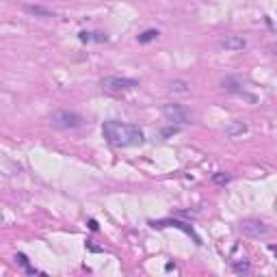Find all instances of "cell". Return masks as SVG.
<instances>
[{
  "label": "cell",
  "mask_w": 277,
  "mask_h": 277,
  "mask_svg": "<svg viewBox=\"0 0 277 277\" xmlns=\"http://www.w3.org/2000/svg\"><path fill=\"white\" fill-rule=\"evenodd\" d=\"M102 134L115 147H132V145H141L145 141V134L139 126L121 123V121H104Z\"/></svg>",
  "instance_id": "obj_1"
},
{
  "label": "cell",
  "mask_w": 277,
  "mask_h": 277,
  "mask_svg": "<svg viewBox=\"0 0 277 277\" xmlns=\"http://www.w3.org/2000/svg\"><path fill=\"white\" fill-rule=\"evenodd\" d=\"M50 123L58 130H74L82 126V117L74 111H55L50 115Z\"/></svg>",
  "instance_id": "obj_2"
},
{
  "label": "cell",
  "mask_w": 277,
  "mask_h": 277,
  "mask_svg": "<svg viewBox=\"0 0 277 277\" xmlns=\"http://www.w3.org/2000/svg\"><path fill=\"white\" fill-rule=\"evenodd\" d=\"M102 89L109 93H123V91H132L139 87V80L134 78H126V76H106L102 78Z\"/></svg>",
  "instance_id": "obj_3"
},
{
  "label": "cell",
  "mask_w": 277,
  "mask_h": 277,
  "mask_svg": "<svg viewBox=\"0 0 277 277\" xmlns=\"http://www.w3.org/2000/svg\"><path fill=\"white\" fill-rule=\"evenodd\" d=\"M163 115L167 117L171 123H188L191 121V113H188L182 104H165L163 106Z\"/></svg>",
  "instance_id": "obj_4"
},
{
  "label": "cell",
  "mask_w": 277,
  "mask_h": 277,
  "mask_svg": "<svg viewBox=\"0 0 277 277\" xmlns=\"http://www.w3.org/2000/svg\"><path fill=\"white\" fill-rule=\"evenodd\" d=\"M240 232L251 236V238H260V236H267L269 234V227L264 225L262 221H243L240 223Z\"/></svg>",
  "instance_id": "obj_5"
},
{
  "label": "cell",
  "mask_w": 277,
  "mask_h": 277,
  "mask_svg": "<svg viewBox=\"0 0 277 277\" xmlns=\"http://www.w3.org/2000/svg\"><path fill=\"white\" fill-rule=\"evenodd\" d=\"M219 46L223 50H229V52H238V50H243L245 46H247V41L243 37H236V35H227V37H223L219 41Z\"/></svg>",
  "instance_id": "obj_6"
},
{
  "label": "cell",
  "mask_w": 277,
  "mask_h": 277,
  "mask_svg": "<svg viewBox=\"0 0 277 277\" xmlns=\"http://www.w3.org/2000/svg\"><path fill=\"white\" fill-rule=\"evenodd\" d=\"M221 87L227 91H245V80L240 78V76H227V78L221 82Z\"/></svg>",
  "instance_id": "obj_7"
},
{
  "label": "cell",
  "mask_w": 277,
  "mask_h": 277,
  "mask_svg": "<svg viewBox=\"0 0 277 277\" xmlns=\"http://www.w3.org/2000/svg\"><path fill=\"white\" fill-rule=\"evenodd\" d=\"M24 11L31 13V15H37V17H55V11L41 7V4H26Z\"/></svg>",
  "instance_id": "obj_8"
},
{
  "label": "cell",
  "mask_w": 277,
  "mask_h": 277,
  "mask_svg": "<svg viewBox=\"0 0 277 277\" xmlns=\"http://www.w3.org/2000/svg\"><path fill=\"white\" fill-rule=\"evenodd\" d=\"M152 225L154 227H165V225H171V227H178V229H182V232H186V234H191V236H195V234H193V227L191 225H186V223H182V221H154L152 223ZM197 238V236H195Z\"/></svg>",
  "instance_id": "obj_9"
},
{
  "label": "cell",
  "mask_w": 277,
  "mask_h": 277,
  "mask_svg": "<svg viewBox=\"0 0 277 277\" xmlns=\"http://www.w3.org/2000/svg\"><path fill=\"white\" fill-rule=\"evenodd\" d=\"M78 37H80V41H98V44H102V41L109 39L104 33H87V31H82Z\"/></svg>",
  "instance_id": "obj_10"
},
{
  "label": "cell",
  "mask_w": 277,
  "mask_h": 277,
  "mask_svg": "<svg viewBox=\"0 0 277 277\" xmlns=\"http://www.w3.org/2000/svg\"><path fill=\"white\" fill-rule=\"evenodd\" d=\"M169 89L175 93H188V82L186 80H173L171 85H169Z\"/></svg>",
  "instance_id": "obj_11"
},
{
  "label": "cell",
  "mask_w": 277,
  "mask_h": 277,
  "mask_svg": "<svg viewBox=\"0 0 277 277\" xmlns=\"http://www.w3.org/2000/svg\"><path fill=\"white\" fill-rule=\"evenodd\" d=\"M156 37H158V31L150 28V31H145V33L139 35V44H147V41H152V39H156Z\"/></svg>",
  "instance_id": "obj_12"
},
{
  "label": "cell",
  "mask_w": 277,
  "mask_h": 277,
  "mask_svg": "<svg viewBox=\"0 0 277 277\" xmlns=\"http://www.w3.org/2000/svg\"><path fill=\"white\" fill-rule=\"evenodd\" d=\"M245 130H247L245 123H236V126H229V128H227V134H229V137H236V134L245 132Z\"/></svg>",
  "instance_id": "obj_13"
},
{
  "label": "cell",
  "mask_w": 277,
  "mask_h": 277,
  "mask_svg": "<svg viewBox=\"0 0 277 277\" xmlns=\"http://www.w3.org/2000/svg\"><path fill=\"white\" fill-rule=\"evenodd\" d=\"M15 260L20 262L22 267H26V271H28V273H37V271H35L33 267H28V260H26V256H24V253H17V256H15Z\"/></svg>",
  "instance_id": "obj_14"
},
{
  "label": "cell",
  "mask_w": 277,
  "mask_h": 277,
  "mask_svg": "<svg viewBox=\"0 0 277 277\" xmlns=\"http://www.w3.org/2000/svg\"><path fill=\"white\" fill-rule=\"evenodd\" d=\"M215 182H217V184H227V182H229V175H225V173H217V175H215Z\"/></svg>",
  "instance_id": "obj_15"
},
{
  "label": "cell",
  "mask_w": 277,
  "mask_h": 277,
  "mask_svg": "<svg viewBox=\"0 0 277 277\" xmlns=\"http://www.w3.org/2000/svg\"><path fill=\"white\" fill-rule=\"evenodd\" d=\"M234 269H236L238 273H247V271H249V264H247V262H243V264H236V267H234Z\"/></svg>",
  "instance_id": "obj_16"
},
{
  "label": "cell",
  "mask_w": 277,
  "mask_h": 277,
  "mask_svg": "<svg viewBox=\"0 0 277 277\" xmlns=\"http://www.w3.org/2000/svg\"><path fill=\"white\" fill-rule=\"evenodd\" d=\"M175 132H178V128H167V130H163V137H171Z\"/></svg>",
  "instance_id": "obj_17"
}]
</instances>
